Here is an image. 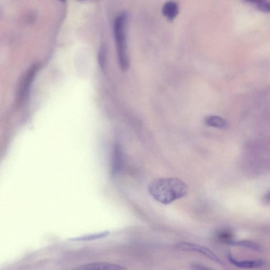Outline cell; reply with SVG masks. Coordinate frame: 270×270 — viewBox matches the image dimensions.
Listing matches in <instances>:
<instances>
[{
	"instance_id": "obj_7",
	"label": "cell",
	"mask_w": 270,
	"mask_h": 270,
	"mask_svg": "<svg viewBox=\"0 0 270 270\" xmlns=\"http://www.w3.org/2000/svg\"><path fill=\"white\" fill-rule=\"evenodd\" d=\"M124 164L123 150L120 145H116L114 150L113 158V173L114 174L120 172Z\"/></svg>"
},
{
	"instance_id": "obj_10",
	"label": "cell",
	"mask_w": 270,
	"mask_h": 270,
	"mask_svg": "<svg viewBox=\"0 0 270 270\" xmlns=\"http://www.w3.org/2000/svg\"><path fill=\"white\" fill-rule=\"evenodd\" d=\"M217 236L219 240L226 244L231 245L234 241L233 233L228 229L220 230Z\"/></svg>"
},
{
	"instance_id": "obj_5",
	"label": "cell",
	"mask_w": 270,
	"mask_h": 270,
	"mask_svg": "<svg viewBox=\"0 0 270 270\" xmlns=\"http://www.w3.org/2000/svg\"><path fill=\"white\" fill-rule=\"evenodd\" d=\"M73 270H128L126 268L116 264L97 262L85 264Z\"/></svg>"
},
{
	"instance_id": "obj_12",
	"label": "cell",
	"mask_w": 270,
	"mask_h": 270,
	"mask_svg": "<svg viewBox=\"0 0 270 270\" xmlns=\"http://www.w3.org/2000/svg\"><path fill=\"white\" fill-rule=\"evenodd\" d=\"M109 234V232L108 231L101 232L98 234H90L89 235H85L81 237H78L77 238H74V239H70L74 241H90L94 240L96 239H101V238L105 237Z\"/></svg>"
},
{
	"instance_id": "obj_13",
	"label": "cell",
	"mask_w": 270,
	"mask_h": 270,
	"mask_svg": "<svg viewBox=\"0 0 270 270\" xmlns=\"http://www.w3.org/2000/svg\"><path fill=\"white\" fill-rule=\"evenodd\" d=\"M107 50L105 45H103L101 46L99 54L98 61L99 65L102 70H104L106 64Z\"/></svg>"
},
{
	"instance_id": "obj_16",
	"label": "cell",
	"mask_w": 270,
	"mask_h": 270,
	"mask_svg": "<svg viewBox=\"0 0 270 270\" xmlns=\"http://www.w3.org/2000/svg\"><path fill=\"white\" fill-rule=\"evenodd\" d=\"M266 199L267 201L270 202V192L266 196Z\"/></svg>"
},
{
	"instance_id": "obj_15",
	"label": "cell",
	"mask_w": 270,
	"mask_h": 270,
	"mask_svg": "<svg viewBox=\"0 0 270 270\" xmlns=\"http://www.w3.org/2000/svg\"><path fill=\"white\" fill-rule=\"evenodd\" d=\"M193 270H213L202 265L194 264L192 266Z\"/></svg>"
},
{
	"instance_id": "obj_8",
	"label": "cell",
	"mask_w": 270,
	"mask_h": 270,
	"mask_svg": "<svg viewBox=\"0 0 270 270\" xmlns=\"http://www.w3.org/2000/svg\"><path fill=\"white\" fill-rule=\"evenodd\" d=\"M179 13L178 3L174 1H169L165 3L162 7V13L164 17L170 21L176 18Z\"/></svg>"
},
{
	"instance_id": "obj_11",
	"label": "cell",
	"mask_w": 270,
	"mask_h": 270,
	"mask_svg": "<svg viewBox=\"0 0 270 270\" xmlns=\"http://www.w3.org/2000/svg\"><path fill=\"white\" fill-rule=\"evenodd\" d=\"M231 245L237 246V247H242L255 251H259L261 249L260 245L256 242L247 240H234L231 243Z\"/></svg>"
},
{
	"instance_id": "obj_4",
	"label": "cell",
	"mask_w": 270,
	"mask_h": 270,
	"mask_svg": "<svg viewBox=\"0 0 270 270\" xmlns=\"http://www.w3.org/2000/svg\"><path fill=\"white\" fill-rule=\"evenodd\" d=\"M38 69L39 65L38 64L33 65L29 69L25 78H24L19 91L18 101L19 102H23L26 98L29 87L33 81L34 77L36 74Z\"/></svg>"
},
{
	"instance_id": "obj_14",
	"label": "cell",
	"mask_w": 270,
	"mask_h": 270,
	"mask_svg": "<svg viewBox=\"0 0 270 270\" xmlns=\"http://www.w3.org/2000/svg\"><path fill=\"white\" fill-rule=\"evenodd\" d=\"M259 10L265 12L270 13V2L258 1L253 2Z\"/></svg>"
},
{
	"instance_id": "obj_3",
	"label": "cell",
	"mask_w": 270,
	"mask_h": 270,
	"mask_svg": "<svg viewBox=\"0 0 270 270\" xmlns=\"http://www.w3.org/2000/svg\"><path fill=\"white\" fill-rule=\"evenodd\" d=\"M177 248L182 251L199 253L201 255L216 262V263L224 265L223 261L209 249L203 246L187 242H182L177 245Z\"/></svg>"
},
{
	"instance_id": "obj_2",
	"label": "cell",
	"mask_w": 270,
	"mask_h": 270,
	"mask_svg": "<svg viewBox=\"0 0 270 270\" xmlns=\"http://www.w3.org/2000/svg\"><path fill=\"white\" fill-rule=\"evenodd\" d=\"M128 14L125 12L118 15L114 22V30L119 64L123 71L130 67V58L127 44Z\"/></svg>"
},
{
	"instance_id": "obj_9",
	"label": "cell",
	"mask_w": 270,
	"mask_h": 270,
	"mask_svg": "<svg viewBox=\"0 0 270 270\" xmlns=\"http://www.w3.org/2000/svg\"><path fill=\"white\" fill-rule=\"evenodd\" d=\"M206 125L220 129L226 128L227 123L224 119L217 116H210L206 117L204 120Z\"/></svg>"
},
{
	"instance_id": "obj_6",
	"label": "cell",
	"mask_w": 270,
	"mask_h": 270,
	"mask_svg": "<svg viewBox=\"0 0 270 270\" xmlns=\"http://www.w3.org/2000/svg\"><path fill=\"white\" fill-rule=\"evenodd\" d=\"M227 258L232 264L235 267L242 269L257 268L265 265V261L263 260H237L233 257L231 254H228Z\"/></svg>"
},
{
	"instance_id": "obj_1",
	"label": "cell",
	"mask_w": 270,
	"mask_h": 270,
	"mask_svg": "<svg viewBox=\"0 0 270 270\" xmlns=\"http://www.w3.org/2000/svg\"><path fill=\"white\" fill-rule=\"evenodd\" d=\"M148 189L156 201L166 205L185 196L188 193L187 185L176 178L156 180L151 182Z\"/></svg>"
}]
</instances>
